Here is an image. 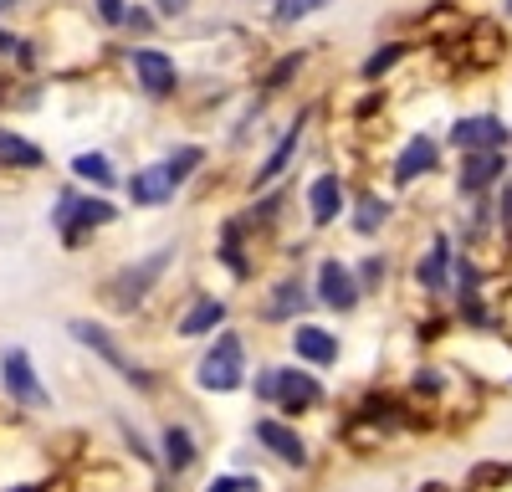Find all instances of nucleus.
<instances>
[{"label": "nucleus", "mask_w": 512, "mask_h": 492, "mask_svg": "<svg viewBox=\"0 0 512 492\" xmlns=\"http://www.w3.org/2000/svg\"><path fill=\"white\" fill-rule=\"evenodd\" d=\"M461 67H492L502 52H507V36L492 26V21H477L472 31H461Z\"/></svg>", "instance_id": "obj_19"}, {"label": "nucleus", "mask_w": 512, "mask_h": 492, "mask_svg": "<svg viewBox=\"0 0 512 492\" xmlns=\"http://www.w3.org/2000/svg\"><path fill=\"white\" fill-rule=\"evenodd\" d=\"M431 492H436V487H431Z\"/></svg>", "instance_id": "obj_37"}, {"label": "nucleus", "mask_w": 512, "mask_h": 492, "mask_svg": "<svg viewBox=\"0 0 512 492\" xmlns=\"http://www.w3.org/2000/svg\"><path fill=\"white\" fill-rule=\"evenodd\" d=\"M0 385H6V395L16 405H26V410H47L52 405V390L41 385V375H36V364H31L26 349H6V354H0Z\"/></svg>", "instance_id": "obj_5"}, {"label": "nucleus", "mask_w": 512, "mask_h": 492, "mask_svg": "<svg viewBox=\"0 0 512 492\" xmlns=\"http://www.w3.org/2000/svg\"><path fill=\"white\" fill-rule=\"evenodd\" d=\"M507 144H512V129L497 113H466L451 123V149H461V154H487V149H507Z\"/></svg>", "instance_id": "obj_9"}, {"label": "nucleus", "mask_w": 512, "mask_h": 492, "mask_svg": "<svg viewBox=\"0 0 512 492\" xmlns=\"http://www.w3.org/2000/svg\"><path fill=\"white\" fill-rule=\"evenodd\" d=\"M67 334H72L82 349H93V354H98V359L113 369V375H123V380L134 385V390H144V395H149V390L159 385V380L149 375V369H144L139 359H128V349H123V344L108 334L103 323H93V318H72V323H67Z\"/></svg>", "instance_id": "obj_4"}, {"label": "nucleus", "mask_w": 512, "mask_h": 492, "mask_svg": "<svg viewBox=\"0 0 512 492\" xmlns=\"http://www.w3.org/2000/svg\"><path fill=\"white\" fill-rule=\"evenodd\" d=\"M195 457H200L195 431L180 426V421H169V426L159 431V462H164V472H169V477H180V472L195 467Z\"/></svg>", "instance_id": "obj_16"}, {"label": "nucleus", "mask_w": 512, "mask_h": 492, "mask_svg": "<svg viewBox=\"0 0 512 492\" xmlns=\"http://www.w3.org/2000/svg\"><path fill=\"white\" fill-rule=\"evenodd\" d=\"M297 67H303V52H292V57H282V62H277V67L267 72V82H262V88H267V93H277V88H282V82H287V77H292Z\"/></svg>", "instance_id": "obj_30"}, {"label": "nucleus", "mask_w": 512, "mask_h": 492, "mask_svg": "<svg viewBox=\"0 0 512 492\" xmlns=\"http://www.w3.org/2000/svg\"><path fill=\"white\" fill-rule=\"evenodd\" d=\"M251 441L262 446V451H272V457L287 462V467H308V441H303V431H297L292 421L256 416V421H251Z\"/></svg>", "instance_id": "obj_10"}, {"label": "nucleus", "mask_w": 512, "mask_h": 492, "mask_svg": "<svg viewBox=\"0 0 512 492\" xmlns=\"http://www.w3.org/2000/svg\"><path fill=\"white\" fill-rule=\"evenodd\" d=\"M344 205H349V190L338 175H318L308 185V221L313 226H333L338 216H344Z\"/></svg>", "instance_id": "obj_17"}, {"label": "nucleus", "mask_w": 512, "mask_h": 492, "mask_svg": "<svg viewBox=\"0 0 512 492\" xmlns=\"http://www.w3.org/2000/svg\"><path fill=\"white\" fill-rule=\"evenodd\" d=\"M118 221V211L103 200V195H82V190H57V200H52V226L62 231V246L67 252H77V246H88V236L98 231V226H113Z\"/></svg>", "instance_id": "obj_1"}, {"label": "nucleus", "mask_w": 512, "mask_h": 492, "mask_svg": "<svg viewBox=\"0 0 512 492\" xmlns=\"http://www.w3.org/2000/svg\"><path fill=\"white\" fill-rule=\"evenodd\" d=\"M502 180H507V149L461 154V170H456V195L461 200H487Z\"/></svg>", "instance_id": "obj_7"}, {"label": "nucleus", "mask_w": 512, "mask_h": 492, "mask_svg": "<svg viewBox=\"0 0 512 492\" xmlns=\"http://www.w3.org/2000/svg\"><path fill=\"white\" fill-rule=\"evenodd\" d=\"M154 6H159V16H185L190 0H154Z\"/></svg>", "instance_id": "obj_34"}, {"label": "nucleus", "mask_w": 512, "mask_h": 492, "mask_svg": "<svg viewBox=\"0 0 512 492\" xmlns=\"http://www.w3.org/2000/svg\"><path fill=\"white\" fill-rule=\"evenodd\" d=\"M333 0H277L272 6V21L277 26H292V21H308V16H318V11H328Z\"/></svg>", "instance_id": "obj_26"}, {"label": "nucleus", "mask_w": 512, "mask_h": 492, "mask_svg": "<svg viewBox=\"0 0 512 492\" xmlns=\"http://www.w3.org/2000/svg\"><path fill=\"white\" fill-rule=\"evenodd\" d=\"M451 272H456V246H451L446 231H436L431 246H425V252L415 257L410 277H415L420 293H446V287H451Z\"/></svg>", "instance_id": "obj_11"}, {"label": "nucleus", "mask_w": 512, "mask_h": 492, "mask_svg": "<svg viewBox=\"0 0 512 492\" xmlns=\"http://www.w3.org/2000/svg\"><path fill=\"white\" fill-rule=\"evenodd\" d=\"M251 395L262 400V405H272V395H277V369H256V380H251Z\"/></svg>", "instance_id": "obj_31"}, {"label": "nucleus", "mask_w": 512, "mask_h": 492, "mask_svg": "<svg viewBox=\"0 0 512 492\" xmlns=\"http://www.w3.org/2000/svg\"><path fill=\"white\" fill-rule=\"evenodd\" d=\"M72 175H77V180H88V185H98V190H113V185H118V175H113L108 154H98V149L77 154V159H72Z\"/></svg>", "instance_id": "obj_23"}, {"label": "nucleus", "mask_w": 512, "mask_h": 492, "mask_svg": "<svg viewBox=\"0 0 512 492\" xmlns=\"http://www.w3.org/2000/svg\"><path fill=\"white\" fill-rule=\"evenodd\" d=\"M308 282L297 277V272H287V277H277L272 282V293L262 298V323H292V318H303V308H308Z\"/></svg>", "instance_id": "obj_13"}, {"label": "nucleus", "mask_w": 512, "mask_h": 492, "mask_svg": "<svg viewBox=\"0 0 512 492\" xmlns=\"http://www.w3.org/2000/svg\"><path fill=\"white\" fill-rule=\"evenodd\" d=\"M123 16H128V0H98V21L123 26Z\"/></svg>", "instance_id": "obj_32"}, {"label": "nucleus", "mask_w": 512, "mask_h": 492, "mask_svg": "<svg viewBox=\"0 0 512 492\" xmlns=\"http://www.w3.org/2000/svg\"><path fill=\"white\" fill-rule=\"evenodd\" d=\"M226 298H195L185 313H180V323H175V334L180 339H205V334H216V328L226 323Z\"/></svg>", "instance_id": "obj_20"}, {"label": "nucleus", "mask_w": 512, "mask_h": 492, "mask_svg": "<svg viewBox=\"0 0 512 492\" xmlns=\"http://www.w3.org/2000/svg\"><path fill=\"white\" fill-rule=\"evenodd\" d=\"M303 129H308V113H297V118L287 123V134L272 144V154H267L262 164H256V185H272V180L287 170V164H292V154H297V144H303Z\"/></svg>", "instance_id": "obj_21"}, {"label": "nucleus", "mask_w": 512, "mask_h": 492, "mask_svg": "<svg viewBox=\"0 0 512 492\" xmlns=\"http://www.w3.org/2000/svg\"><path fill=\"white\" fill-rule=\"evenodd\" d=\"M323 400H328V390H323V380L313 375V369H297V364L277 369V395H272L277 410H287V416H308V410H318Z\"/></svg>", "instance_id": "obj_8"}, {"label": "nucleus", "mask_w": 512, "mask_h": 492, "mask_svg": "<svg viewBox=\"0 0 512 492\" xmlns=\"http://www.w3.org/2000/svg\"><path fill=\"white\" fill-rule=\"evenodd\" d=\"M0 164H11V170H41L47 164V154H41V144L11 134V129H0Z\"/></svg>", "instance_id": "obj_22"}, {"label": "nucleus", "mask_w": 512, "mask_h": 492, "mask_svg": "<svg viewBox=\"0 0 512 492\" xmlns=\"http://www.w3.org/2000/svg\"><path fill=\"white\" fill-rule=\"evenodd\" d=\"M6 6H16V0H0V11H6Z\"/></svg>", "instance_id": "obj_35"}, {"label": "nucleus", "mask_w": 512, "mask_h": 492, "mask_svg": "<svg viewBox=\"0 0 512 492\" xmlns=\"http://www.w3.org/2000/svg\"><path fill=\"white\" fill-rule=\"evenodd\" d=\"M128 67H134L139 88H144L149 98H169V93L180 88V67H175V57L159 52V47H134V52H128Z\"/></svg>", "instance_id": "obj_12"}, {"label": "nucleus", "mask_w": 512, "mask_h": 492, "mask_svg": "<svg viewBox=\"0 0 512 492\" xmlns=\"http://www.w3.org/2000/svg\"><path fill=\"white\" fill-rule=\"evenodd\" d=\"M441 164V144L431 139V134H415V139H405V149L395 154V185H415L420 175H431Z\"/></svg>", "instance_id": "obj_15"}, {"label": "nucleus", "mask_w": 512, "mask_h": 492, "mask_svg": "<svg viewBox=\"0 0 512 492\" xmlns=\"http://www.w3.org/2000/svg\"><path fill=\"white\" fill-rule=\"evenodd\" d=\"M195 385L205 395H231L246 385V339L241 334H221L200 359H195Z\"/></svg>", "instance_id": "obj_3"}, {"label": "nucleus", "mask_w": 512, "mask_h": 492, "mask_svg": "<svg viewBox=\"0 0 512 492\" xmlns=\"http://www.w3.org/2000/svg\"><path fill=\"white\" fill-rule=\"evenodd\" d=\"M384 221H390V200H384V195H359V205H354V231H359V236H379Z\"/></svg>", "instance_id": "obj_24"}, {"label": "nucleus", "mask_w": 512, "mask_h": 492, "mask_svg": "<svg viewBox=\"0 0 512 492\" xmlns=\"http://www.w3.org/2000/svg\"><path fill=\"white\" fill-rule=\"evenodd\" d=\"M169 267H175V246H159V252H149V257H139V262H128V267H118L113 282H108V303H113L118 313L144 308V298L159 287V277H164Z\"/></svg>", "instance_id": "obj_2"}, {"label": "nucleus", "mask_w": 512, "mask_h": 492, "mask_svg": "<svg viewBox=\"0 0 512 492\" xmlns=\"http://www.w3.org/2000/svg\"><path fill=\"white\" fill-rule=\"evenodd\" d=\"M400 57H405V47H400V41H390V47H379V52L364 62V77H369V82H374V77H384V72H390Z\"/></svg>", "instance_id": "obj_29"}, {"label": "nucleus", "mask_w": 512, "mask_h": 492, "mask_svg": "<svg viewBox=\"0 0 512 492\" xmlns=\"http://www.w3.org/2000/svg\"><path fill=\"white\" fill-rule=\"evenodd\" d=\"M354 277H359V287H364V293H379V287H384V277H390V262H384V257H364V262L354 267Z\"/></svg>", "instance_id": "obj_27"}, {"label": "nucleus", "mask_w": 512, "mask_h": 492, "mask_svg": "<svg viewBox=\"0 0 512 492\" xmlns=\"http://www.w3.org/2000/svg\"><path fill=\"white\" fill-rule=\"evenodd\" d=\"M175 180H169V170L164 164H149V170H134L128 175V200L134 205H144V211H154V205H169L175 200Z\"/></svg>", "instance_id": "obj_18"}, {"label": "nucleus", "mask_w": 512, "mask_h": 492, "mask_svg": "<svg viewBox=\"0 0 512 492\" xmlns=\"http://www.w3.org/2000/svg\"><path fill=\"white\" fill-rule=\"evenodd\" d=\"M507 16H512V0H507Z\"/></svg>", "instance_id": "obj_36"}, {"label": "nucleus", "mask_w": 512, "mask_h": 492, "mask_svg": "<svg viewBox=\"0 0 512 492\" xmlns=\"http://www.w3.org/2000/svg\"><path fill=\"white\" fill-rule=\"evenodd\" d=\"M205 492H262V477H251V472H226V477H210Z\"/></svg>", "instance_id": "obj_28"}, {"label": "nucleus", "mask_w": 512, "mask_h": 492, "mask_svg": "<svg viewBox=\"0 0 512 492\" xmlns=\"http://www.w3.org/2000/svg\"><path fill=\"white\" fill-rule=\"evenodd\" d=\"M292 354L313 364V369H333L338 359H344V344H338V334H328V328L318 323H297L292 328Z\"/></svg>", "instance_id": "obj_14"}, {"label": "nucleus", "mask_w": 512, "mask_h": 492, "mask_svg": "<svg viewBox=\"0 0 512 492\" xmlns=\"http://www.w3.org/2000/svg\"><path fill=\"white\" fill-rule=\"evenodd\" d=\"M313 293H318V303L328 308V313H354L359 308V298H364V287H359V277H354V267L349 262H338V257H323L318 262V277H313Z\"/></svg>", "instance_id": "obj_6"}, {"label": "nucleus", "mask_w": 512, "mask_h": 492, "mask_svg": "<svg viewBox=\"0 0 512 492\" xmlns=\"http://www.w3.org/2000/svg\"><path fill=\"white\" fill-rule=\"evenodd\" d=\"M200 164H205V149H200V144H180L175 154L164 159V170H169V180H175V185H185Z\"/></svg>", "instance_id": "obj_25"}, {"label": "nucleus", "mask_w": 512, "mask_h": 492, "mask_svg": "<svg viewBox=\"0 0 512 492\" xmlns=\"http://www.w3.org/2000/svg\"><path fill=\"white\" fill-rule=\"evenodd\" d=\"M123 26H128V31H139V36H144V31L154 26V16H149V11H128V16H123Z\"/></svg>", "instance_id": "obj_33"}]
</instances>
